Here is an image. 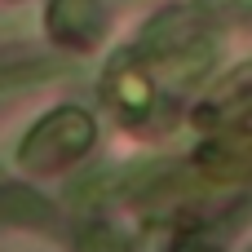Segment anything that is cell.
<instances>
[{
	"label": "cell",
	"mask_w": 252,
	"mask_h": 252,
	"mask_svg": "<svg viewBox=\"0 0 252 252\" xmlns=\"http://www.w3.org/2000/svg\"><path fill=\"white\" fill-rule=\"evenodd\" d=\"M89 142H93V124H89V115L62 106L58 115H49V120L27 137L22 164H27V168H58L62 159H71V155L84 151Z\"/></svg>",
	"instance_id": "6da1fadb"
},
{
	"label": "cell",
	"mask_w": 252,
	"mask_h": 252,
	"mask_svg": "<svg viewBox=\"0 0 252 252\" xmlns=\"http://www.w3.org/2000/svg\"><path fill=\"white\" fill-rule=\"evenodd\" d=\"M0 217L4 221H27V226H49L53 208L40 195L22 190V186H9V190H0Z\"/></svg>",
	"instance_id": "7a4b0ae2"
},
{
	"label": "cell",
	"mask_w": 252,
	"mask_h": 252,
	"mask_svg": "<svg viewBox=\"0 0 252 252\" xmlns=\"http://www.w3.org/2000/svg\"><path fill=\"white\" fill-rule=\"evenodd\" d=\"M58 71H66L62 62H22V66H0V97L4 93H18V89H31V84H44L53 80Z\"/></svg>",
	"instance_id": "3957f363"
},
{
	"label": "cell",
	"mask_w": 252,
	"mask_h": 252,
	"mask_svg": "<svg viewBox=\"0 0 252 252\" xmlns=\"http://www.w3.org/2000/svg\"><path fill=\"white\" fill-rule=\"evenodd\" d=\"M84 248H89V252H124V248H120V239H115V235H106V230H102L93 244H84Z\"/></svg>",
	"instance_id": "277c9868"
},
{
	"label": "cell",
	"mask_w": 252,
	"mask_h": 252,
	"mask_svg": "<svg viewBox=\"0 0 252 252\" xmlns=\"http://www.w3.org/2000/svg\"><path fill=\"white\" fill-rule=\"evenodd\" d=\"M0 182H4V177H0Z\"/></svg>",
	"instance_id": "5b68a950"
}]
</instances>
